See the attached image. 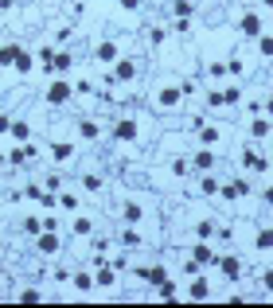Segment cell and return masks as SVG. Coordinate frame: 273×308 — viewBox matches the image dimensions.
<instances>
[{
	"mask_svg": "<svg viewBox=\"0 0 273 308\" xmlns=\"http://www.w3.org/2000/svg\"><path fill=\"white\" fill-rule=\"evenodd\" d=\"M47 102H51V105L70 102V86H66V82H51V90H47Z\"/></svg>",
	"mask_w": 273,
	"mask_h": 308,
	"instance_id": "6da1fadb",
	"label": "cell"
},
{
	"mask_svg": "<svg viewBox=\"0 0 273 308\" xmlns=\"http://www.w3.org/2000/svg\"><path fill=\"white\" fill-rule=\"evenodd\" d=\"M191 297H195V301H207V297H211V285H207L203 277H199V281H191Z\"/></svg>",
	"mask_w": 273,
	"mask_h": 308,
	"instance_id": "7a4b0ae2",
	"label": "cell"
},
{
	"mask_svg": "<svg viewBox=\"0 0 273 308\" xmlns=\"http://www.w3.org/2000/svg\"><path fill=\"white\" fill-rule=\"evenodd\" d=\"M113 133H117L121 141H133V137H137V125H133V121H121V125H117Z\"/></svg>",
	"mask_w": 273,
	"mask_h": 308,
	"instance_id": "3957f363",
	"label": "cell"
},
{
	"mask_svg": "<svg viewBox=\"0 0 273 308\" xmlns=\"http://www.w3.org/2000/svg\"><path fill=\"white\" fill-rule=\"evenodd\" d=\"M39 250H43V254H55V250H59V238H55V234H43V238H39Z\"/></svg>",
	"mask_w": 273,
	"mask_h": 308,
	"instance_id": "277c9868",
	"label": "cell"
},
{
	"mask_svg": "<svg viewBox=\"0 0 273 308\" xmlns=\"http://www.w3.org/2000/svg\"><path fill=\"white\" fill-rule=\"evenodd\" d=\"M246 191H250V187H246V184L238 180V184H230V187H226L222 195H226V199H238V195H246Z\"/></svg>",
	"mask_w": 273,
	"mask_h": 308,
	"instance_id": "5b68a950",
	"label": "cell"
},
{
	"mask_svg": "<svg viewBox=\"0 0 273 308\" xmlns=\"http://www.w3.org/2000/svg\"><path fill=\"white\" fill-rule=\"evenodd\" d=\"M145 281H149V285H164V281H168V273H164V269H149V273H145Z\"/></svg>",
	"mask_w": 273,
	"mask_h": 308,
	"instance_id": "8992f818",
	"label": "cell"
},
{
	"mask_svg": "<svg viewBox=\"0 0 273 308\" xmlns=\"http://www.w3.org/2000/svg\"><path fill=\"white\" fill-rule=\"evenodd\" d=\"M195 261H199V265H207V261H215V254H211V246H195Z\"/></svg>",
	"mask_w": 273,
	"mask_h": 308,
	"instance_id": "52a82bcc",
	"label": "cell"
},
{
	"mask_svg": "<svg viewBox=\"0 0 273 308\" xmlns=\"http://www.w3.org/2000/svg\"><path fill=\"white\" fill-rule=\"evenodd\" d=\"M222 273L234 281V277H238V257H226V261H222Z\"/></svg>",
	"mask_w": 273,
	"mask_h": 308,
	"instance_id": "ba28073f",
	"label": "cell"
},
{
	"mask_svg": "<svg viewBox=\"0 0 273 308\" xmlns=\"http://www.w3.org/2000/svg\"><path fill=\"white\" fill-rule=\"evenodd\" d=\"M113 55H117L113 43H102V47H98V59H102V62H113Z\"/></svg>",
	"mask_w": 273,
	"mask_h": 308,
	"instance_id": "9c48e42d",
	"label": "cell"
},
{
	"mask_svg": "<svg viewBox=\"0 0 273 308\" xmlns=\"http://www.w3.org/2000/svg\"><path fill=\"white\" fill-rule=\"evenodd\" d=\"M70 66V55H51V70H66Z\"/></svg>",
	"mask_w": 273,
	"mask_h": 308,
	"instance_id": "30bf717a",
	"label": "cell"
},
{
	"mask_svg": "<svg viewBox=\"0 0 273 308\" xmlns=\"http://www.w3.org/2000/svg\"><path fill=\"white\" fill-rule=\"evenodd\" d=\"M16 59H20V47H4V51H0V62H4V66L16 62Z\"/></svg>",
	"mask_w": 273,
	"mask_h": 308,
	"instance_id": "8fae6325",
	"label": "cell"
},
{
	"mask_svg": "<svg viewBox=\"0 0 273 308\" xmlns=\"http://www.w3.org/2000/svg\"><path fill=\"white\" fill-rule=\"evenodd\" d=\"M113 74H117L121 82H125V78H133V62H117V70H113Z\"/></svg>",
	"mask_w": 273,
	"mask_h": 308,
	"instance_id": "7c38bea8",
	"label": "cell"
},
{
	"mask_svg": "<svg viewBox=\"0 0 273 308\" xmlns=\"http://www.w3.org/2000/svg\"><path fill=\"white\" fill-rule=\"evenodd\" d=\"M273 246V230H262V234H258V250H270Z\"/></svg>",
	"mask_w": 273,
	"mask_h": 308,
	"instance_id": "4fadbf2b",
	"label": "cell"
},
{
	"mask_svg": "<svg viewBox=\"0 0 273 308\" xmlns=\"http://www.w3.org/2000/svg\"><path fill=\"white\" fill-rule=\"evenodd\" d=\"M180 102V90H164L160 94V105H176Z\"/></svg>",
	"mask_w": 273,
	"mask_h": 308,
	"instance_id": "5bb4252c",
	"label": "cell"
},
{
	"mask_svg": "<svg viewBox=\"0 0 273 308\" xmlns=\"http://www.w3.org/2000/svg\"><path fill=\"white\" fill-rule=\"evenodd\" d=\"M242 31H246V35H258V20L246 16V20H242Z\"/></svg>",
	"mask_w": 273,
	"mask_h": 308,
	"instance_id": "9a60e30c",
	"label": "cell"
},
{
	"mask_svg": "<svg viewBox=\"0 0 273 308\" xmlns=\"http://www.w3.org/2000/svg\"><path fill=\"white\" fill-rule=\"evenodd\" d=\"M16 70H31V55L20 51V59H16Z\"/></svg>",
	"mask_w": 273,
	"mask_h": 308,
	"instance_id": "2e32d148",
	"label": "cell"
},
{
	"mask_svg": "<svg viewBox=\"0 0 273 308\" xmlns=\"http://www.w3.org/2000/svg\"><path fill=\"white\" fill-rule=\"evenodd\" d=\"M211 160H215L211 153H199V156H195V164H199V168H211Z\"/></svg>",
	"mask_w": 273,
	"mask_h": 308,
	"instance_id": "e0dca14e",
	"label": "cell"
},
{
	"mask_svg": "<svg viewBox=\"0 0 273 308\" xmlns=\"http://www.w3.org/2000/svg\"><path fill=\"white\" fill-rule=\"evenodd\" d=\"M262 55H273V39H262Z\"/></svg>",
	"mask_w": 273,
	"mask_h": 308,
	"instance_id": "ac0fdd59",
	"label": "cell"
},
{
	"mask_svg": "<svg viewBox=\"0 0 273 308\" xmlns=\"http://www.w3.org/2000/svg\"><path fill=\"white\" fill-rule=\"evenodd\" d=\"M266 289H270V293H273V269H270V273H266Z\"/></svg>",
	"mask_w": 273,
	"mask_h": 308,
	"instance_id": "d6986e66",
	"label": "cell"
},
{
	"mask_svg": "<svg viewBox=\"0 0 273 308\" xmlns=\"http://www.w3.org/2000/svg\"><path fill=\"white\" fill-rule=\"evenodd\" d=\"M0 8H8V0H0Z\"/></svg>",
	"mask_w": 273,
	"mask_h": 308,
	"instance_id": "ffe728a7",
	"label": "cell"
},
{
	"mask_svg": "<svg viewBox=\"0 0 273 308\" xmlns=\"http://www.w3.org/2000/svg\"><path fill=\"white\" fill-rule=\"evenodd\" d=\"M262 4H270V8H273V0H262Z\"/></svg>",
	"mask_w": 273,
	"mask_h": 308,
	"instance_id": "44dd1931",
	"label": "cell"
}]
</instances>
